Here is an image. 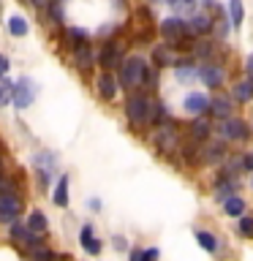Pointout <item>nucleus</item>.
<instances>
[{
  "mask_svg": "<svg viewBox=\"0 0 253 261\" xmlns=\"http://www.w3.org/2000/svg\"><path fill=\"white\" fill-rule=\"evenodd\" d=\"M79 242H82V248H85V253H90V256H98V253H101V242H98V237L93 234V226H82Z\"/></svg>",
  "mask_w": 253,
  "mask_h": 261,
  "instance_id": "9b49d317",
  "label": "nucleus"
},
{
  "mask_svg": "<svg viewBox=\"0 0 253 261\" xmlns=\"http://www.w3.org/2000/svg\"><path fill=\"white\" fill-rule=\"evenodd\" d=\"M52 199L57 207H68V174H60V179H57V185L52 191Z\"/></svg>",
  "mask_w": 253,
  "mask_h": 261,
  "instance_id": "2eb2a0df",
  "label": "nucleus"
},
{
  "mask_svg": "<svg viewBox=\"0 0 253 261\" xmlns=\"http://www.w3.org/2000/svg\"><path fill=\"white\" fill-rule=\"evenodd\" d=\"M163 120H166V106H163V101H155V103H153V109H150V122L161 125Z\"/></svg>",
  "mask_w": 253,
  "mask_h": 261,
  "instance_id": "c85d7f7f",
  "label": "nucleus"
},
{
  "mask_svg": "<svg viewBox=\"0 0 253 261\" xmlns=\"http://www.w3.org/2000/svg\"><path fill=\"white\" fill-rule=\"evenodd\" d=\"M120 82H122V85H125L128 90H136V87H142L144 82H150V71H147V63H144L139 55L128 57V60L120 65Z\"/></svg>",
  "mask_w": 253,
  "mask_h": 261,
  "instance_id": "f257e3e1",
  "label": "nucleus"
},
{
  "mask_svg": "<svg viewBox=\"0 0 253 261\" xmlns=\"http://www.w3.org/2000/svg\"><path fill=\"white\" fill-rule=\"evenodd\" d=\"M223 210H226V215H232V218H242L245 215V201L240 196H232V199L223 201Z\"/></svg>",
  "mask_w": 253,
  "mask_h": 261,
  "instance_id": "aec40b11",
  "label": "nucleus"
},
{
  "mask_svg": "<svg viewBox=\"0 0 253 261\" xmlns=\"http://www.w3.org/2000/svg\"><path fill=\"white\" fill-rule=\"evenodd\" d=\"M30 258L33 261H55V253L41 248V245H36V248H30Z\"/></svg>",
  "mask_w": 253,
  "mask_h": 261,
  "instance_id": "7c9ffc66",
  "label": "nucleus"
},
{
  "mask_svg": "<svg viewBox=\"0 0 253 261\" xmlns=\"http://www.w3.org/2000/svg\"><path fill=\"white\" fill-rule=\"evenodd\" d=\"M210 112L215 114L218 120H229V117H232V101L223 98V95H215V98H212V103H210Z\"/></svg>",
  "mask_w": 253,
  "mask_h": 261,
  "instance_id": "4468645a",
  "label": "nucleus"
},
{
  "mask_svg": "<svg viewBox=\"0 0 253 261\" xmlns=\"http://www.w3.org/2000/svg\"><path fill=\"white\" fill-rule=\"evenodd\" d=\"M22 215V201L14 193H3L0 196V220L3 223H14Z\"/></svg>",
  "mask_w": 253,
  "mask_h": 261,
  "instance_id": "20e7f679",
  "label": "nucleus"
},
{
  "mask_svg": "<svg viewBox=\"0 0 253 261\" xmlns=\"http://www.w3.org/2000/svg\"><path fill=\"white\" fill-rule=\"evenodd\" d=\"M196 242H199L207 253L218 250V240H215V234H210V231H196Z\"/></svg>",
  "mask_w": 253,
  "mask_h": 261,
  "instance_id": "bb28decb",
  "label": "nucleus"
},
{
  "mask_svg": "<svg viewBox=\"0 0 253 261\" xmlns=\"http://www.w3.org/2000/svg\"><path fill=\"white\" fill-rule=\"evenodd\" d=\"M120 55H122V44H117V41H106L104 49L98 52V63H101L104 71H112V68H117Z\"/></svg>",
  "mask_w": 253,
  "mask_h": 261,
  "instance_id": "39448f33",
  "label": "nucleus"
},
{
  "mask_svg": "<svg viewBox=\"0 0 253 261\" xmlns=\"http://www.w3.org/2000/svg\"><path fill=\"white\" fill-rule=\"evenodd\" d=\"M210 3H212V0H204V6H210Z\"/></svg>",
  "mask_w": 253,
  "mask_h": 261,
  "instance_id": "a19ab883",
  "label": "nucleus"
},
{
  "mask_svg": "<svg viewBox=\"0 0 253 261\" xmlns=\"http://www.w3.org/2000/svg\"><path fill=\"white\" fill-rule=\"evenodd\" d=\"M234 98H237V101H242V103H248V101H253V76H248V79H242L240 85L234 87Z\"/></svg>",
  "mask_w": 253,
  "mask_h": 261,
  "instance_id": "a211bd4d",
  "label": "nucleus"
},
{
  "mask_svg": "<svg viewBox=\"0 0 253 261\" xmlns=\"http://www.w3.org/2000/svg\"><path fill=\"white\" fill-rule=\"evenodd\" d=\"M8 65H11V63H8V57L0 55V76H6V73H8Z\"/></svg>",
  "mask_w": 253,
  "mask_h": 261,
  "instance_id": "c9c22d12",
  "label": "nucleus"
},
{
  "mask_svg": "<svg viewBox=\"0 0 253 261\" xmlns=\"http://www.w3.org/2000/svg\"><path fill=\"white\" fill-rule=\"evenodd\" d=\"M220 136L223 139H234V142H242V139L250 136L248 125L237 117H229V120H220Z\"/></svg>",
  "mask_w": 253,
  "mask_h": 261,
  "instance_id": "423d86ee",
  "label": "nucleus"
},
{
  "mask_svg": "<svg viewBox=\"0 0 253 261\" xmlns=\"http://www.w3.org/2000/svg\"><path fill=\"white\" fill-rule=\"evenodd\" d=\"M73 60H77L79 68H90V65H93V55H90L87 44H85V46H79L77 52H73Z\"/></svg>",
  "mask_w": 253,
  "mask_h": 261,
  "instance_id": "cd10ccee",
  "label": "nucleus"
},
{
  "mask_svg": "<svg viewBox=\"0 0 253 261\" xmlns=\"http://www.w3.org/2000/svg\"><path fill=\"white\" fill-rule=\"evenodd\" d=\"M191 136H193V142H204V139L210 136V122L204 117H196L193 125H191Z\"/></svg>",
  "mask_w": 253,
  "mask_h": 261,
  "instance_id": "6ab92c4d",
  "label": "nucleus"
},
{
  "mask_svg": "<svg viewBox=\"0 0 253 261\" xmlns=\"http://www.w3.org/2000/svg\"><path fill=\"white\" fill-rule=\"evenodd\" d=\"M0 182H3V177H0Z\"/></svg>",
  "mask_w": 253,
  "mask_h": 261,
  "instance_id": "79ce46f5",
  "label": "nucleus"
},
{
  "mask_svg": "<svg viewBox=\"0 0 253 261\" xmlns=\"http://www.w3.org/2000/svg\"><path fill=\"white\" fill-rule=\"evenodd\" d=\"M114 248H117V250H128V245H125L122 237H114Z\"/></svg>",
  "mask_w": 253,
  "mask_h": 261,
  "instance_id": "4c0bfd02",
  "label": "nucleus"
},
{
  "mask_svg": "<svg viewBox=\"0 0 253 261\" xmlns=\"http://www.w3.org/2000/svg\"><path fill=\"white\" fill-rule=\"evenodd\" d=\"M95 87H98V93H101L104 101H114V95H117V79L112 76V71H104L101 76H98Z\"/></svg>",
  "mask_w": 253,
  "mask_h": 261,
  "instance_id": "6e6552de",
  "label": "nucleus"
},
{
  "mask_svg": "<svg viewBox=\"0 0 253 261\" xmlns=\"http://www.w3.org/2000/svg\"><path fill=\"white\" fill-rule=\"evenodd\" d=\"M245 68H248V76H253V55H248V63H245Z\"/></svg>",
  "mask_w": 253,
  "mask_h": 261,
  "instance_id": "ea45409f",
  "label": "nucleus"
},
{
  "mask_svg": "<svg viewBox=\"0 0 253 261\" xmlns=\"http://www.w3.org/2000/svg\"><path fill=\"white\" fill-rule=\"evenodd\" d=\"M28 3H33L36 8H44V6H49V3H52V0H28Z\"/></svg>",
  "mask_w": 253,
  "mask_h": 261,
  "instance_id": "58836bf2",
  "label": "nucleus"
},
{
  "mask_svg": "<svg viewBox=\"0 0 253 261\" xmlns=\"http://www.w3.org/2000/svg\"><path fill=\"white\" fill-rule=\"evenodd\" d=\"M240 231L248 237V240H253V215H242L240 218Z\"/></svg>",
  "mask_w": 253,
  "mask_h": 261,
  "instance_id": "473e14b6",
  "label": "nucleus"
},
{
  "mask_svg": "<svg viewBox=\"0 0 253 261\" xmlns=\"http://www.w3.org/2000/svg\"><path fill=\"white\" fill-rule=\"evenodd\" d=\"M226 155V144L223 142H207L201 147V161L204 163H218Z\"/></svg>",
  "mask_w": 253,
  "mask_h": 261,
  "instance_id": "ddd939ff",
  "label": "nucleus"
},
{
  "mask_svg": "<svg viewBox=\"0 0 253 261\" xmlns=\"http://www.w3.org/2000/svg\"><path fill=\"white\" fill-rule=\"evenodd\" d=\"M85 38H87V33L82 30V28H71V30H65V41H68V46H73V49L85 46Z\"/></svg>",
  "mask_w": 253,
  "mask_h": 261,
  "instance_id": "a878e982",
  "label": "nucleus"
},
{
  "mask_svg": "<svg viewBox=\"0 0 253 261\" xmlns=\"http://www.w3.org/2000/svg\"><path fill=\"white\" fill-rule=\"evenodd\" d=\"M8 33H11V36H16V38H22V36H28V22L22 19V16H8Z\"/></svg>",
  "mask_w": 253,
  "mask_h": 261,
  "instance_id": "4be33fe9",
  "label": "nucleus"
},
{
  "mask_svg": "<svg viewBox=\"0 0 253 261\" xmlns=\"http://www.w3.org/2000/svg\"><path fill=\"white\" fill-rule=\"evenodd\" d=\"M33 101V82L24 76L16 82V93H14V103L19 106V109H28V103Z\"/></svg>",
  "mask_w": 253,
  "mask_h": 261,
  "instance_id": "9d476101",
  "label": "nucleus"
},
{
  "mask_svg": "<svg viewBox=\"0 0 253 261\" xmlns=\"http://www.w3.org/2000/svg\"><path fill=\"white\" fill-rule=\"evenodd\" d=\"M161 33L171 41V46L177 44V41H183V38H191V22H185L183 16H169V19H163L161 22Z\"/></svg>",
  "mask_w": 253,
  "mask_h": 261,
  "instance_id": "7ed1b4c3",
  "label": "nucleus"
},
{
  "mask_svg": "<svg viewBox=\"0 0 253 261\" xmlns=\"http://www.w3.org/2000/svg\"><path fill=\"white\" fill-rule=\"evenodd\" d=\"M199 79L204 82V87H220L226 79V71L220 65H212V63H204L199 68Z\"/></svg>",
  "mask_w": 253,
  "mask_h": 261,
  "instance_id": "0eeeda50",
  "label": "nucleus"
},
{
  "mask_svg": "<svg viewBox=\"0 0 253 261\" xmlns=\"http://www.w3.org/2000/svg\"><path fill=\"white\" fill-rule=\"evenodd\" d=\"M153 63L158 65V68H163V65H174L177 57H174V52H171V46H158L153 52Z\"/></svg>",
  "mask_w": 253,
  "mask_h": 261,
  "instance_id": "dca6fc26",
  "label": "nucleus"
},
{
  "mask_svg": "<svg viewBox=\"0 0 253 261\" xmlns=\"http://www.w3.org/2000/svg\"><path fill=\"white\" fill-rule=\"evenodd\" d=\"M177 144H180V139H177V130L171 128V125H161V136H158V150L161 152H177Z\"/></svg>",
  "mask_w": 253,
  "mask_h": 261,
  "instance_id": "1a4fd4ad",
  "label": "nucleus"
},
{
  "mask_svg": "<svg viewBox=\"0 0 253 261\" xmlns=\"http://www.w3.org/2000/svg\"><path fill=\"white\" fill-rule=\"evenodd\" d=\"M158 256H161L158 248H147L144 250V261H158Z\"/></svg>",
  "mask_w": 253,
  "mask_h": 261,
  "instance_id": "72a5a7b5",
  "label": "nucleus"
},
{
  "mask_svg": "<svg viewBox=\"0 0 253 261\" xmlns=\"http://www.w3.org/2000/svg\"><path fill=\"white\" fill-rule=\"evenodd\" d=\"M210 98L207 95H201V93H191L185 98V109L191 112V114H204V112H210Z\"/></svg>",
  "mask_w": 253,
  "mask_h": 261,
  "instance_id": "f8f14e48",
  "label": "nucleus"
},
{
  "mask_svg": "<svg viewBox=\"0 0 253 261\" xmlns=\"http://www.w3.org/2000/svg\"><path fill=\"white\" fill-rule=\"evenodd\" d=\"M28 228H30V231H36V234H44V231H46V218H44V212H41V210H33L30 218H28Z\"/></svg>",
  "mask_w": 253,
  "mask_h": 261,
  "instance_id": "412c9836",
  "label": "nucleus"
},
{
  "mask_svg": "<svg viewBox=\"0 0 253 261\" xmlns=\"http://www.w3.org/2000/svg\"><path fill=\"white\" fill-rule=\"evenodd\" d=\"M166 3L174 8L180 16H193L196 8H199V0H166Z\"/></svg>",
  "mask_w": 253,
  "mask_h": 261,
  "instance_id": "f3484780",
  "label": "nucleus"
},
{
  "mask_svg": "<svg viewBox=\"0 0 253 261\" xmlns=\"http://www.w3.org/2000/svg\"><path fill=\"white\" fill-rule=\"evenodd\" d=\"M191 28H193V33H210L212 30V19L207 14H193L191 16Z\"/></svg>",
  "mask_w": 253,
  "mask_h": 261,
  "instance_id": "b1692460",
  "label": "nucleus"
},
{
  "mask_svg": "<svg viewBox=\"0 0 253 261\" xmlns=\"http://www.w3.org/2000/svg\"><path fill=\"white\" fill-rule=\"evenodd\" d=\"M128 256H131V261H144V250H139V248H134V250L128 253Z\"/></svg>",
  "mask_w": 253,
  "mask_h": 261,
  "instance_id": "e433bc0d",
  "label": "nucleus"
},
{
  "mask_svg": "<svg viewBox=\"0 0 253 261\" xmlns=\"http://www.w3.org/2000/svg\"><path fill=\"white\" fill-rule=\"evenodd\" d=\"M229 14H232V24L240 28L242 24V0H232V3H229Z\"/></svg>",
  "mask_w": 253,
  "mask_h": 261,
  "instance_id": "c756f323",
  "label": "nucleus"
},
{
  "mask_svg": "<svg viewBox=\"0 0 253 261\" xmlns=\"http://www.w3.org/2000/svg\"><path fill=\"white\" fill-rule=\"evenodd\" d=\"M57 163V158L52 152H38V155H33V166L36 169H44V171H52V166Z\"/></svg>",
  "mask_w": 253,
  "mask_h": 261,
  "instance_id": "393cba45",
  "label": "nucleus"
},
{
  "mask_svg": "<svg viewBox=\"0 0 253 261\" xmlns=\"http://www.w3.org/2000/svg\"><path fill=\"white\" fill-rule=\"evenodd\" d=\"M242 169H245V171H253V152H248V155L242 158Z\"/></svg>",
  "mask_w": 253,
  "mask_h": 261,
  "instance_id": "f704fd0d",
  "label": "nucleus"
},
{
  "mask_svg": "<svg viewBox=\"0 0 253 261\" xmlns=\"http://www.w3.org/2000/svg\"><path fill=\"white\" fill-rule=\"evenodd\" d=\"M174 76H177V82H191L193 76H196V71L191 68V65H177V71H174Z\"/></svg>",
  "mask_w": 253,
  "mask_h": 261,
  "instance_id": "2f4dec72",
  "label": "nucleus"
},
{
  "mask_svg": "<svg viewBox=\"0 0 253 261\" xmlns=\"http://www.w3.org/2000/svg\"><path fill=\"white\" fill-rule=\"evenodd\" d=\"M150 109H153L150 98H147L144 93L131 90V95H128V101H125V117H128L131 125L139 128V125H144V122H150Z\"/></svg>",
  "mask_w": 253,
  "mask_h": 261,
  "instance_id": "f03ea898",
  "label": "nucleus"
},
{
  "mask_svg": "<svg viewBox=\"0 0 253 261\" xmlns=\"http://www.w3.org/2000/svg\"><path fill=\"white\" fill-rule=\"evenodd\" d=\"M14 93H16V85H14V82L0 79V106L14 103Z\"/></svg>",
  "mask_w": 253,
  "mask_h": 261,
  "instance_id": "5701e85b",
  "label": "nucleus"
}]
</instances>
